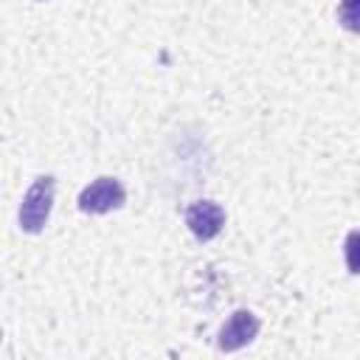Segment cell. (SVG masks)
Listing matches in <instances>:
<instances>
[{
	"label": "cell",
	"instance_id": "6da1fadb",
	"mask_svg": "<svg viewBox=\"0 0 360 360\" xmlns=\"http://www.w3.org/2000/svg\"><path fill=\"white\" fill-rule=\"evenodd\" d=\"M53 191H56V183L51 174H42L31 183L20 205V228L25 233H39L45 228L51 208H53Z\"/></svg>",
	"mask_w": 360,
	"mask_h": 360
},
{
	"label": "cell",
	"instance_id": "7a4b0ae2",
	"mask_svg": "<svg viewBox=\"0 0 360 360\" xmlns=\"http://www.w3.org/2000/svg\"><path fill=\"white\" fill-rule=\"evenodd\" d=\"M124 200H127V191L115 177H98V180H93L90 186L82 188L79 208L84 214H107V211L121 208Z\"/></svg>",
	"mask_w": 360,
	"mask_h": 360
},
{
	"label": "cell",
	"instance_id": "3957f363",
	"mask_svg": "<svg viewBox=\"0 0 360 360\" xmlns=\"http://www.w3.org/2000/svg\"><path fill=\"white\" fill-rule=\"evenodd\" d=\"M186 225H188V231H191L200 242H208V239H214V236L222 231V225H225V211H222V205L214 202V200H197V202H191V205L186 208Z\"/></svg>",
	"mask_w": 360,
	"mask_h": 360
},
{
	"label": "cell",
	"instance_id": "277c9868",
	"mask_svg": "<svg viewBox=\"0 0 360 360\" xmlns=\"http://www.w3.org/2000/svg\"><path fill=\"white\" fill-rule=\"evenodd\" d=\"M259 335V318L250 312V309H236L225 326L219 329V338H217V346L222 352H236L242 346H248L253 338Z\"/></svg>",
	"mask_w": 360,
	"mask_h": 360
},
{
	"label": "cell",
	"instance_id": "5b68a950",
	"mask_svg": "<svg viewBox=\"0 0 360 360\" xmlns=\"http://www.w3.org/2000/svg\"><path fill=\"white\" fill-rule=\"evenodd\" d=\"M338 22L346 31L360 34V0H340V6H338Z\"/></svg>",
	"mask_w": 360,
	"mask_h": 360
},
{
	"label": "cell",
	"instance_id": "8992f818",
	"mask_svg": "<svg viewBox=\"0 0 360 360\" xmlns=\"http://www.w3.org/2000/svg\"><path fill=\"white\" fill-rule=\"evenodd\" d=\"M343 256H346V267L349 273L360 276V231H352L343 242Z\"/></svg>",
	"mask_w": 360,
	"mask_h": 360
}]
</instances>
